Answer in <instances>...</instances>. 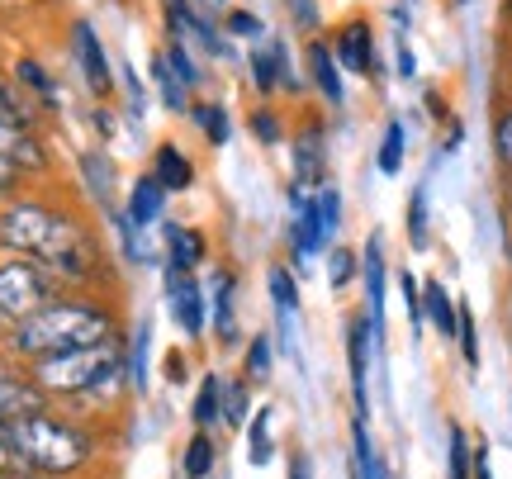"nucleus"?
Instances as JSON below:
<instances>
[{
	"mask_svg": "<svg viewBox=\"0 0 512 479\" xmlns=\"http://www.w3.org/2000/svg\"><path fill=\"white\" fill-rule=\"evenodd\" d=\"M271 413L275 408H256V418H252V432H247V461L252 465H271V456H275Z\"/></svg>",
	"mask_w": 512,
	"mask_h": 479,
	"instance_id": "nucleus-26",
	"label": "nucleus"
},
{
	"mask_svg": "<svg viewBox=\"0 0 512 479\" xmlns=\"http://www.w3.org/2000/svg\"><path fill=\"white\" fill-rule=\"evenodd\" d=\"M162 214H166V190L152 176H143V181L128 190V209H124V219L143 233V228H152V223H162Z\"/></svg>",
	"mask_w": 512,
	"mask_h": 479,
	"instance_id": "nucleus-16",
	"label": "nucleus"
},
{
	"mask_svg": "<svg viewBox=\"0 0 512 479\" xmlns=\"http://www.w3.org/2000/svg\"><path fill=\"white\" fill-rule=\"evenodd\" d=\"M494 157L512 181V105L508 110H498V119H494Z\"/></svg>",
	"mask_w": 512,
	"mask_h": 479,
	"instance_id": "nucleus-39",
	"label": "nucleus"
},
{
	"mask_svg": "<svg viewBox=\"0 0 512 479\" xmlns=\"http://www.w3.org/2000/svg\"><path fill=\"white\" fill-rule=\"evenodd\" d=\"M72 53H76V67H81V76H86V86H91L95 95H110V86H114L110 57H105V48H100V38H95V29L86 24V19H76Z\"/></svg>",
	"mask_w": 512,
	"mask_h": 479,
	"instance_id": "nucleus-11",
	"label": "nucleus"
},
{
	"mask_svg": "<svg viewBox=\"0 0 512 479\" xmlns=\"http://www.w3.org/2000/svg\"><path fill=\"white\" fill-rule=\"evenodd\" d=\"M399 290H403V304H408L413 328L422 332V290H418V280H413V271H403V276H399Z\"/></svg>",
	"mask_w": 512,
	"mask_h": 479,
	"instance_id": "nucleus-42",
	"label": "nucleus"
},
{
	"mask_svg": "<svg viewBox=\"0 0 512 479\" xmlns=\"http://www.w3.org/2000/svg\"><path fill=\"white\" fill-rule=\"evenodd\" d=\"M223 29H228V34H238V38H256V34H261V19L247 15V10H228Z\"/></svg>",
	"mask_w": 512,
	"mask_h": 479,
	"instance_id": "nucleus-44",
	"label": "nucleus"
},
{
	"mask_svg": "<svg viewBox=\"0 0 512 479\" xmlns=\"http://www.w3.org/2000/svg\"><path fill=\"white\" fill-rule=\"evenodd\" d=\"M508 204H512V181H508Z\"/></svg>",
	"mask_w": 512,
	"mask_h": 479,
	"instance_id": "nucleus-51",
	"label": "nucleus"
},
{
	"mask_svg": "<svg viewBox=\"0 0 512 479\" xmlns=\"http://www.w3.org/2000/svg\"><path fill=\"white\" fill-rule=\"evenodd\" d=\"M0 162H10L15 171H43L48 166V152L34 138V129L24 124V114L0 119Z\"/></svg>",
	"mask_w": 512,
	"mask_h": 479,
	"instance_id": "nucleus-7",
	"label": "nucleus"
},
{
	"mask_svg": "<svg viewBox=\"0 0 512 479\" xmlns=\"http://www.w3.org/2000/svg\"><path fill=\"white\" fill-rule=\"evenodd\" d=\"M370 318L356 314L347 323V361H351V399H356V418L370 413V394H366V375H370Z\"/></svg>",
	"mask_w": 512,
	"mask_h": 479,
	"instance_id": "nucleus-13",
	"label": "nucleus"
},
{
	"mask_svg": "<svg viewBox=\"0 0 512 479\" xmlns=\"http://www.w3.org/2000/svg\"><path fill=\"white\" fill-rule=\"evenodd\" d=\"M166 62H171V72L185 81V91H195V86L204 81V72L195 67V57L185 53V43H171V48H166Z\"/></svg>",
	"mask_w": 512,
	"mask_h": 479,
	"instance_id": "nucleus-40",
	"label": "nucleus"
},
{
	"mask_svg": "<svg viewBox=\"0 0 512 479\" xmlns=\"http://www.w3.org/2000/svg\"><path fill=\"white\" fill-rule=\"evenodd\" d=\"M53 304V276L38 261H5L0 266V318L24 323Z\"/></svg>",
	"mask_w": 512,
	"mask_h": 479,
	"instance_id": "nucleus-5",
	"label": "nucleus"
},
{
	"mask_svg": "<svg viewBox=\"0 0 512 479\" xmlns=\"http://www.w3.org/2000/svg\"><path fill=\"white\" fill-rule=\"evenodd\" d=\"M209 309H214V328H219V342H238V314H233V276L219 271L214 285H209Z\"/></svg>",
	"mask_w": 512,
	"mask_h": 479,
	"instance_id": "nucleus-19",
	"label": "nucleus"
},
{
	"mask_svg": "<svg viewBox=\"0 0 512 479\" xmlns=\"http://www.w3.org/2000/svg\"><path fill=\"white\" fill-rule=\"evenodd\" d=\"M508 10H512V0H508Z\"/></svg>",
	"mask_w": 512,
	"mask_h": 479,
	"instance_id": "nucleus-52",
	"label": "nucleus"
},
{
	"mask_svg": "<svg viewBox=\"0 0 512 479\" xmlns=\"http://www.w3.org/2000/svg\"><path fill=\"white\" fill-rule=\"evenodd\" d=\"M166 380H171V385H185V356L181 351H171V356H166Z\"/></svg>",
	"mask_w": 512,
	"mask_h": 479,
	"instance_id": "nucleus-46",
	"label": "nucleus"
},
{
	"mask_svg": "<svg viewBox=\"0 0 512 479\" xmlns=\"http://www.w3.org/2000/svg\"><path fill=\"white\" fill-rule=\"evenodd\" d=\"M351 461H356V479H389L380 465V451H375V442L366 432V418L351 423Z\"/></svg>",
	"mask_w": 512,
	"mask_h": 479,
	"instance_id": "nucleus-22",
	"label": "nucleus"
},
{
	"mask_svg": "<svg viewBox=\"0 0 512 479\" xmlns=\"http://www.w3.org/2000/svg\"><path fill=\"white\" fill-rule=\"evenodd\" d=\"M361 271H366V318H370V342L384 347V238L370 233L366 252H361Z\"/></svg>",
	"mask_w": 512,
	"mask_h": 479,
	"instance_id": "nucleus-10",
	"label": "nucleus"
},
{
	"mask_svg": "<svg viewBox=\"0 0 512 479\" xmlns=\"http://www.w3.org/2000/svg\"><path fill=\"white\" fill-rule=\"evenodd\" d=\"M456 342H460V356H465V366L479 370V328H475V309L456 299Z\"/></svg>",
	"mask_w": 512,
	"mask_h": 479,
	"instance_id": "nucleus-28",
	"label": "nucleus"
},
{
	"mask_svg": "<svg viewBox=\"0 0 512 479\" xmlns=\"http://www.w3.org/2000/svg\"><path fill=\"white\" fill-rule=\"evenodd\" d=\"M34 413H48V394L34 385V375L0 370V423H24Z\"/></svg>",
	"mask_w": 512,
	"mask_h": 479,
	"instance_id": "nucleus-9",
	"label": "nucleus"
},
{
	"mask_svg": "<svg viewBox=\"0 0 512 479\" xmlns=\"http://www.w3.org/2000/svg\"><path fill=\"white\" fill-rule=\"evenodd\" d=\"M166 247H171L166 266H176L185 276L204 261V233H195V228H166Z\"/></svg>",
	"mask_w": 512,
	"mask_h": 479,
	"instance_id": "nucleus-20",
	"label": "nucleus"
},
{
	"mask_svg": "<svg viewBox=\"0 0 512 479\" xmlns=\"http://www.w3.org/2000/svg\"><path fill=\"white\" fill-rule=\"evenodd\" d=\"M309 72H313V86L328 95L332 105H342V67H337V53H332L328 43H309Z\"/></svg>",
	"mask_w": 512,
	"mask_h": 479,
	"instance_id": "nucleus-18",
	"label": "nucleus"
},
{
	"mask_svg": "<svg viewBox=\"0 0 512 479\" xmlns=\"http://www.w3.org/2000/svg\"><path fill=\"white\" fill-rule=\"evenodd\" d=\"M10 114H19V105L5 95V86H0V119H10Z\"/></svg>",
	"mask_w": 512,
	"mask_h": 479,
	"instance_id": "nucleus-49",
	"label": "nucleus"
},
{
	"mask_svg": "<svg viewBox=\"0 0 512 479\" xmlns=\"http://www.w3.org/2000/svg\"><path fill=\"white\" fill-rule=\"evenodd\" d=\"M422 314L432 318V328H437L441 337H456V299L446 295L441 280H427V285H422Z\"/></svg>",
	"mask_w": 512,
	"mask_h": 479,
	"instance_id": "nucleus-21",
	"label": "nucleus"
},
{
	"mask_svg": "<svg viewBox=\"0 0 512 479\" xmlns=\"http://www.w3.org/2000/svg\"><path fill=\"white\" fill-rule=\"evenodd\" d=\"M15 446H19V461L24 470L34 475H48V479H62V475H76L86 470L95 456V442L81 432L76 423H62L53 413H34L15 423Z\"/></svg>",
	"mask_w": 512,
	"mask_h": 479,
	"instance_id": "nucleus-3",
	"label": "nucleus"
},
{
	"mask_svg": "<svg viewBox=\"0 0 512 479\" xmlns=\"http://www.w3.org/2000/svg\"><path fill=\"white\" fill-rule=\"evenodd\" d=\"M0 247H10L19 257H34L48 276L91 280L100 271V252H95L91 233L67 214L34 200H15L0 209Z\"/></svg>",
	"mask_w": 512,
	"mask_h": 479,
	"instance_id": "nucleus-1",
	"label": "nucleus"
},
{
	"mask_svg": "<svg viewBox=\"0 0 512 479\" xmlns=\"http://www.w3.org/2000/svg\"><path fill=\"white\" fill-rule=\"evenodd\" d=\"M24 461H19V446H15V423H0V475H19Z\"/></svg>",
	"mask_w": 512,
	"mask_h": 479,
	"instance_id": "nucleus-41",
	"label": "nucleus"
},
{
	"mask_svg": "<svg viewBox=\"0 0 512 479\" xmlns=\"http://www.w3.org/2000/svg\"><path fill=\"white\" fill-rule=\"evenodd\" d=\"M252 133L266 143V148H275V143H280V119H275L271 110H256L252 114Z\"/></svg>",
	"mask_w": 512,
	"mask_h": 479,
	"instance_id": "nucleus-43",
	"label": "nucleus"
},
{
	"mask_svg": "<svg viewBox=\"0 0 512 479\" xmlns=\"http://www.w3.org/2000/svg\"><path fill=\"white\" fill-rule=\"evenodd\" d=\"M446 465H451V479H475V442L460 423L446 427Z\"/></svg>",
	"mask_w": 512,
	"mask_h": 479,
	"instance_id": "nucleus-23",
	"label": "nucleus"
},
{
	"mask_svg": "<svg viewBox=\"0 0 512 479\" xmlns=\"http://www.w3.org/2000/svg\"><path fill=\"white\" fill-rule=\"evenodd\" d=\"M290 209H294V228H290L294 257H304V261L318 257V252L328 247V238H323V219H318V200H313L309 190H299V185H294Z\"/></svg>",
	"mask_w": 512,
	"mask_h": 479,
	"instance_id": "nucleus-12",
	"label": "nucleus"
},
{
	"mask_svg": "<svg viewBox=\"0 0 512 479\" xmlns=\"http://www.w3.org/2000/svg\"><path fill=\"white\" fill-rule=\"evenodd\" d=\"M152 181L162 185L166 195H171V190H190V185H195V166H190V157H185L176 143H162L157 157H152Z\"/></svg>",
	"mask_w": 512,
	"mask_h": 479,
	"instance_id": "nucleus-17",
	"label": "nucleus"
},
{
	"mask_svg": "<svg viewBox=\"0 0 512 479\" xmlns=\"http://www.w3.org/2000/svg\"><path fill=\"white\" fill-rule=\"evenodd\" d=\"M19 81H24V86H34L43 100H53V81L43 76V67H38V62H19Z\"/></svg>",
	"mask_w": 512,
	"mask_h": 479,
	"instance_id": "nucleus-45",
	"label": "nucleus"
},
{
	"mask_svg": "<svg viewBox=\"0 0 512 479\" xmlns=\"http://www.w3.org/2000/svg\"><path fill=\"white\" fill-rule=\"evenodd\" d=\"M223 413V380L219 375H204V385H200V394H195V408H190V418H195V427H209L214 418Z\"/></svg>",
	"mask_w": 512,
	"mask_h": 479,
	"instance_id": "nucleus-27",
	"label": "nucleus"
},
{
	"mask_svg": "<svg viewBox=\"0 0 512 479\" xmlns=\"http://www.w3.org/2000/svg\"><path fill=\"white\" fill-rule=\"evenodd\" d=\"M166 299H171V318H176V328L185 337H204V295L200 285L176 271V266H166Z\"/></svg>",
	"mask_w": 512,
	"mask_h": 479,
	"instance_id": "nucleus-8",
	"label": "nucleus"
},
{
	"mask_svg": "<svg viewBox=\"0 0 512 479\" xmlns=\"http://www.w3.org/2000/svg\"><path fill=\"white\" fill-rule=\"evenodd\" d=\"M124 337H105L95 347H81V351H62V356H43L34 361V385L43 394H95V389L114 385L124 375Z\"/></svg>",
	"mask_w": 512,
	"mask_h": 479,
	"instance_id": "nucleus-4",
	"label": "nucleus"
},
{
	"mask_svg": "<svg viewBox=\"0 0 512 479\" xmlns=\"http://www.w3.org/2000/svg\"><path fill=\"white\" fill-rule=\"evenodd\" d=\"M214 442H209V432H195L190 437V446H185V479H204L209 470H214Z\"/></svg>",
	"mask_w": 512,
	"mask_h": 479,
	"instance_id": "nucleus-31",
	"label": "nucleus"
},
{
	"mask_svg": "<svg viewBox=\"0 0 512 479\" xmlns=\"http://www.w3.org/2000/svg\"><path fill=\"white\" fill-rule=\"evenodd\" d=\"M328 157H323V129L318 124H309V129L294 138V185L299 190H309V195H318L323 190V171H328Z\"/></svg>",
	"mask_w": 512,
	"mask_h": 479,
	"instance_id": "nucleus-14",
	"label": "nucleus"
},
{
	"mask_svg": "<svg viewBox=\"0 0 512 479\" xmlns=\"http://www.w3.org/2000/svg\"><path fill=\"white\" fill-rule=\"evenodd\" d=\"M81 171H86V181H91L95 200H110V190H114V166H110V157L86 152V157H81Z\"/></svg>",
	"mask_w": 512,
	"mask_h": 479,
	"instance_id": "nucleus-34",
	"label": "nucleus"
},
{
	"mask_svg": "<svg viewBox=\"0 0 512 479\" xmlns=\"http://www.w3.org/2000/svg\"><path fill=\"white\" fill-rule=\"evenodd\" d=\"M152 81H157V91H162V105L171 114L190 110V91H185V81L176 72H171V62H166V53L152 57Z\"/></svg>",
	"mask_w": 512,
	"mask_h": 479,
	"instance_id": "nucleus-24",
	"label": "nucleus"
},
{
	"mask_svg": "<svg viewBox=\"0 0 512 479\" xmlns=\"http://www.w3.org/2000/svg\"><path fill=\"white\" fill-rule=\"evenodd\" d=\"M356 271H361L356 252H351V247H332V257H328V285L332 290H347L351 280H356Z\"/></svg>",
	"mask_w": 512,
	"mask_h": 479,
	"instance_id": "nucleus-35",
	"label": "nucleus"
},
{
	"mask_svg": "<svg viewBox=\"0 0 512 479\" xmlns=\"http://www.w3.org/2000/svg\"><path fill=\"white\" fill-rule=\"evenodd\" d=\"M403 143H408L403 124H399V119H389V124H384V138H380V157H375L384 176H399V171H403Z\"/></svg>",
	"mask_w": 512,
	"mask_h": 479,
	"instance_id": "nucleus-29",
	"label": "nucleus"
},
{
	"mask_svg": "<svg viewBox=\"0 0 512 479\" xmlns=\"http://www.w3.org/2000/svg\"><path fill=\"white\" fill-rule=\"evenodd\" d=\"M313 200H318V219H323V238L332 242V233L342 228V195H337V185H323V190H318Z\"/></svg>",
	"mask_w": 512,
	"mask_h": 479,
	"instance_id": "nucleus-37",
	"label": "nucleus"
},
{
	"mask_svg": "<svg viewBox=\"0 0 512 479\" xmlns=\"http://www.w3.org/2000/svg\"><path fill=\"white\" fill-rule=\"evenodd\" d=\"M190 114L200 119L204 138H209L214 148H223V143H228V110H223V105H195Z\"/></svg>",
	"mask_w": 512,
	"mask_h": 479,
	"instance_id": "nucleus-36",
	"label": "nucleus"
},
{
	"mask_svg": "<svg viewBox=\"0 0 512 479\" xmlns=\"http://www.w3.org/2000/svg\"><path fill=\"white\" fill-rule=\"evenodd\" d=\"M337 67H342V72L366 76V81H375V76H380L375 34H370L366 19H347V24L337 29Z\"/></svg>",
	"mask_w": 512,
	"mask_h": 479,
	"instance_id": "nucleus-6",
	"label": "nucleus"
},
{
	"mask_svg": "<svg viewBox=\"0 0 512 479\" xmlns=\"http://www.w3.org/2000/svg\"><path fill=\"white\" fill-rule=\"evenodd\" d=\"M413 72H418V62H413V48H408V43L399 38V76H413Z\"/></svg>",
	"mask_w": 512,
	"mask_h": 479,
	"instance_id": "nucleus-47",
	"label": "nucleus"
},
{
	"mask_svg": "<svg viewBox=\"0 0 512 479\" xmlns=\"http://www.w3.org/2000/svg\"><path fill=\"white\" fill-rule=\"evenodd\" d=\"M114 337V318L100 304H81V299H53L48 309H38L34 318L15 323V351L29 361L43 356H62V351H81Z\"/></svg>",
	"mask_w": 512,
	"mask_h": 479,
	"instance_id": "nucleus-2",
	"label": "nucleus"
},
{
	"mask_svg": "<svg viewBox=\"0 0 512 479\" xmlns=\"http://www.w3.org/2000/svg\"><path fill=\"white\" fill-rule=\"evenodd\" d=\"M271 366H275L271 337H261V332H256L252 347H247V361H242V370H247V385H261V380H271Z\"/></svg>",
	"mask_w": 512,
	"mask_h": 479,
	"instance_id": "nucleus-32",
	"label": "nucleus"
},
{
	"mask_svg": "<svg viewBox=\"0 0 512 479\" xmlns=\"http://www.w3.org/2000/svg\"><path fill=\"white\" fill-rule=\"evenodd\" d=\"M266 285H271V299H275V309H280V323H290V314L299 309V285H294V276L285 266H271Z\"/></svg>",
	"mask_w": 512,
	"mask_h": 479,
	"instance_id": "nucleus-30",
	"label": "nucleus"
},
{
	"mask_svg": "<svg viewBox=\"0 0 512 479\" xmlns=\"http://www.w3.org/2000/svg\"><path fill=\"white\" fill-rule=\"evenodd\" d=\"M427 242H432V214H427V185H418L408 200V247L427 252Z\"/></svg>",
	"mask_w": 512,
	"mask_h": 479,
	"instance_id": "nucleus-25",
	"label": "nucleus"
},
{
	"mask_svg": "<svg viewBox=\"0 0 512 479\" xmlns=\"http://www.w3.org/2000/svg\"><path fill=\"white\" fill-rule=\"evenodd\" d=\"M10 479H48V475H34V470H19V475H10Z\"/></svg>",
	"mask_w": 512,
	"mask_h": 479,
	"instance_id": "nucleus-50",
	"label": "nucleus"
},
{
	"mask_svg": "<svg viewBox=\"0 0 512 479\" xmlns=\"http://www.w3.org/2000/svg\"><path fill=\"white\" fill-rule=\"evenodd\" d=\"M0 479H5V475H0Z\"/></svg>",
	"mask_w": 512,
	"mask_h": 479,
	"instance_id": "nucleus-53",
	"label": "nucleus"
},
{
	"mask_svg": "<svg viewBox=\"0 0 512 479\" xmlns=\"http://www.w3.org/2000/svg\"><path fill=\"white\" fill-rule=\"evenodd\" d=\"M252 81L256 91H275V86H294V72H290V53H285V43L271 38V43H261L252 57Z\"/></svg>",
	"mask_w": 512,
	"mask_h": 479,
	"instance_id": "nucleus-15",
	"label": "nucleus"
},
{
	"mask_svg": "<svg viewBox=\"0 0 512 479\" xmlns=\"http://www.w3.org/2000/svg\"><path fill=\"white\" fill-rule=\"evenodd\" d=\"M290 479H309V461H304V456H294L290 461Z\"/></svg>",
	"mask_w": 512,
	"mask_h": 479,
	"instance_id": "nucleus-48",
	"label": "nucleus"
},
{
	"mask_svg": "<svg viewBox=\"0 0 512 479\" xmlns=\"http://www.w3.org/2000/svg\"><path fill=\"white\" fill-rule=\"evenodd\" d=\"M147 342H152V328L138 323V328H133V342H128V366H124L128 380L138 389H147Z\"/></svg>",
	"mask_w": 512,
	"mask_h": 479,
	"instance_id": "nucleus-33",
	"label": "nucleus"
},
{
	"mask_svg": "<svg viewBox=\"0 0 512 479\" xmlns=\"http://www.w3.org/2000/svg\"><path fill=\"white\" fill-rule=\"evenodd\" d=\"M247 413H252V394H247V385H223V423L242 427L247 423Z\"/></svg>",
	"mask_w": 512,
	"mask_h": 479,
	"instance_id": "nucleus-38",
	"label": "nucleus"
}]
</instances>
